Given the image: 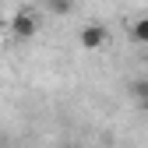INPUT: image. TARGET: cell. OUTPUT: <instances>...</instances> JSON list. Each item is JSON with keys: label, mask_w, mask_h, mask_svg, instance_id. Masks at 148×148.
<instances>
[{"label": "cell", "mask_w": 148, "mask_h": 148, "mask_svg": "<svg viewBox=\"0 0 148 148\" xmlns=\"http://www.w3.org/2000/svg\"><path fill=\"white\" fill-rule=\"evenodd\" d=\"M11 32H14V39H35V35H39V14L35 11H18L14 18H11Z\"/></svg>", "instance_id": "1"}, {"label": "cell", "mask_w": 148, "mask_h": 148, "mask_svg": "<svg viewBox=\"0 0 148 148\" xmlns=\"http://www.w3.org/2000/svg\"><path fill=\"white\" fill-rule=\"evenodd\" d=\"M78 42H81V49H102L106 42H109V32L102 28V25H85L81 28V35H78Z\"/></svg>", "instance_id": "2"}, {"label": "cell", "mask_w": 148, "mask_h": 148, "mask_svg": "<svg viewBox=\"0 0 148 148\" xmlns=\"http://www.w3.org/2000/svg\"><path fill=\"white\" fill-rule=\"evenodd\" d=\"M127 32H131V39L138 46H148V14H138L131 25H127Z\"/></svg>", "instance_id": "3"}, {"label": "cell", "mask_w": 148, "mask_h": 148, "mask_svg": "<svg viewBox=\"0 0 148 148\" xmlns=\"http://www.w3.org/2000/svg\"><path fill=\"white\" fill-rule=\"evenodd\" d=\"M42 7H46L49 14L64 18V14H71V11H74V0H42Z\"/></svg>", "instance_id": "4"}, {"label": "cell", "mask_w": 148, "mask_h": 148, "mask_svg": "<svg viewBox=\"0 0 148 148\" xmlns=\"http://www.w3.org/2000/svg\"><path fill=\"white\" fill-rule=\"evenodd\" d=\"M131 95L145 106V102H148V81H134V85H131Z\"/></svg>", "instance_id": "5"}, {"label": "cell", "mask_w": 148, "mask_h": 148, "mask_svg": "<svg viewBox=\"0 0 148 148\" xmlns=\"http://www.w3.org/2000/svg\"><path fill=\"white\" fill-rule=\"evenodd\" d=\"M145 109H148V102H145Z\"/></svg>", "instance_id": "6"}]
</instances>
